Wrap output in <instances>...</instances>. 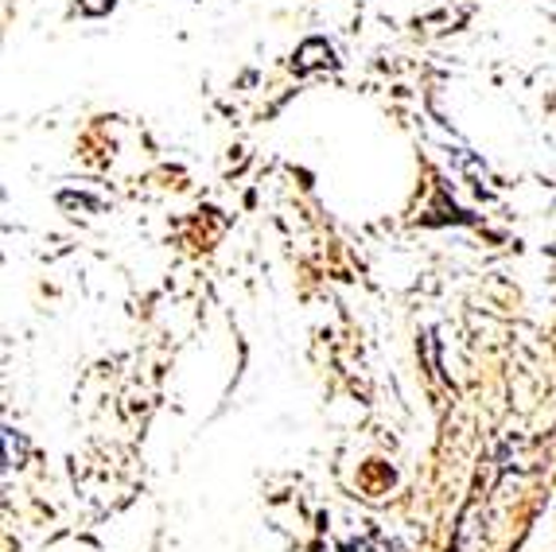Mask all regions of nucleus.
Wrapping results in <instances>:
<instances>
[{"instance_id": "7ed1b4c3", "label": "nucleus", "mask_w": 556, "mask_h": 552, "mask_svg": "<svg viewBox=\"0 0 556 552\" xmlns=\"http://www.w3.org/2000/svg\"><path fill=\"white\" fill-rule=\"evenodd\" d=\"M4 440H9V463H12V467H20V451H16V432H12V428H9V432H4Z\"/></svg>"}, {"instance_id": "f257e3e1", "label": "nucleus", "mask_w": 556, "mask_h": 552, "mask_svg": "<svg viewBox=\"0 0 556 552\" xmlns=\"http://www.w3.org/2000/svg\"><path fill=\"white\" fill-rule=\"evenodd\" d=\"M324 63H331V47L327 43H319V39H312V43H304L300 47V71H312V66H324Z\"/></svg>"}, {"instance_id": "f03ea898", "label": "nucleus", "mask_w": 556, "mask_h": 552, "mask_svg": "<svg viewBox=\"0 0 556 552\" xmlns=\"http://www.w3.org/2000/svg\"><path fill=\"white\" fill-rule=\"evenodd\" d=\"M113 0H83V12H90V16H98V12H110Z\"/></svg>"}]
</instances>
